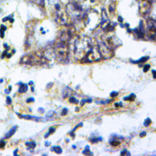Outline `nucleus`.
Listing matches in <instances>:
<instances>
[{"label": "nucleus", "mask_w": 156, "mask_h": 156, "mask_svg": "<svg viewBox=\"0 0 156 156\" xmlns=\"http://www.w3.org/2000/svg\"><path fill=\"white\" fill-rule=\"evenodd\" d=\"M7 30V27L3 25H2L0 28V36L2 38H3L4 37V33Z\"/></svg>", "instance_id": "nucleus-11"}, {"label": "nucleus", "mask_w": 156, "mask_h": 156, "mask_svg": "<svg viewBox=\"0 0 156 156\" xmlns=\"http://www.w3.org/2000/svg\"><path fill=\"white\" fill-rule=\"evenodd\" d=\"M30 1L35 5L43 8L45 6V0H30Z\"/></svg>", "instance_id": "nucleus-8"}, {"label": "nucleus", "mask_w": 156, "mask_h": 156, "mask_svg": "<svg viewBox=\"0 0 156 156\" xmlns=\"http://www.w3.org/2000/svg\"><path fill=\"white\" fill-rule=\"evenodd\" d=\"M127 151L126 150H124L123 151L121 152V155H125L126 153L127 155Z\"/></svg>", "instance_id": "nucleus-23"}, {"label": "nucleus", "mask_w": 156, "mask_h": 156, "mask_svg": "<svg viewBox=\"0 0 156 156\" xmlns=\"http://www.w3.org/2000/svg\"><path fill=\"white\" fill-rule=\"evenodd\" d=\"M89 1L92 4H95L96 3L99 2L100 0H90Z\"/></svg>", "instance_id": "nucleus-20"}, {"label": "nucleus", "mask_w": 156, "mask_h": 156, "mask_svg": "<svg viewBox=\"0 0 156 156\" xmlns=\"http://www.w3.org/2000/svg\"><path fill=\"white\" fill-rule=\"evenodd\" d=\"M148 59V57H143V58H141L139 60L137 61H135V62H132L133 63H143L144 62H146L147 60Z\"/></svg>", "instance_id": "nucleus-12"}, {"label": "nucleus", "mask_w": 156, "mask_h": 156, "mask_svg": "<svg viewBox=\"0 0 156 156\" xmlns=\"http://www.w3.org/2000/svg\"><path fill=\"white\" fill-rule=\"evenodd\" d=\"M109 143L111 144V145L114 146V147L119 146L120 143V141L118 140L117 139H116L115 138L112 139V140L109 141Z\"/></svg>", "instance_id": "nucleus-10"}, {"label": "nucleus", "mask_w": 156, "mask_h": 156, "mask_svg": "<svg viewBox=\"0 0 156 156\" xmlns=\"http://www.w3.org/2000/svg\"><path fill=\"white\" fill-rule=\"evenodd\" d=\"M12 20H13V18L12 17L11 15H10V16H9V17H7L6 18L3 19V21L6 22L8 20H9L10 22L12 23Z\"/></svg>", "instance_id": "nucleus-16"}, {"label": "nucleus", "mask_w": 156, "mask_h": 156, "mask_svg": "<svg viewBox=\"0 0 156 156\" xmlns=\"http://www.w3.org/2000/svg\"><path fill=\"white\" fill-rule=\"evenodd\" d=\"M1 11V9H0V12Z\"/></svg>", "instance_id": "nucleus-27"}, {"label": "nucleus", "mask_w": 156, "mask_h": 156, "mask_svg": "<svg viewBox=\"0 0 156 156\" xmlns=\"http://www.w3.org/2000/svg\"><path fill=\"white\" fill-rule=\"evenodd\" d=\"M49 9L55 21L60 25L67 24L69 17L62 0H48Z\"/></svg>", "instance_id": "nucleus-2"}, {"label": "nucleus", "mask_w": 156, "mask_h": 156, "mask_svg": "<svg viewBox=\"0 0 156 156\" xmlns=\"http://www.w3.org/2000/svg\"><path fill=\"white\" fill-rule=\"evenodd\" d=\"M69 102L71 103H72V104H76V105L79 103V101L76 100L74 97L70 98V99H69Z\"/></svg>", "instance_id": "nucleus-15"}, {"label": "nucleus", "mask_w": 156, "mask_h": 156, "mask_svg": "<svg viewBox=\"0 0 156 156\" xmlns=\"http://www.w3.org/2000/svg\"><path fill=\"white\" fill-rule=\"evenodd\" d=\"M136 98V95L134 94H131L129 96L124 98L125 101H134Z\"/></svg>", "instance_id": "nucleus-9"}, {"label": "nucleus", "mask_w": 156, "mask_h": 156, "mask_svg": "<svg viewBox=\"0 0 156 156\" xmlns=\"http://www.w3.org/2000/svg\"><path fill=\"white\" fill-rule=\"evenodd\" d=\"M146 133L145 132V131H143L142 133H140V136L141 138L144 137L146 136Z\"/></svg>", "instance_id": "nucleus-22"}, {"label": "nucleus", "mask_w": 156, "mask_h": 156, "mask_svg": "<svg viewBox=\"0 0 156 156\" xmlns=\"http://www.w3.org/2000/svg\"><path fill=\"white\" fill-rule=\"evenodd\" d=\"M83 154H85V155H90V153H91V152L90 151V150H89V146H86L85 149L83 151Z\"/></svg>", "instance_id": "nucleus-14"}, {"label": "nucleus", "mask_w": 156, "mask_h": 156, "mask_svg": "<svg viewBox=\"0 0 156 156\" xmlns=\"http://www.w3.org/2000/svg\"><path fill=\"white\" fill-rule=\"evenodd\" d=\"M152 73L153 74V78L155 79V78H156V74H155V73H156V71H155V70H152Z\"/></svg>", "instance_id": "nucleus-24"}, {"label": "nucleus", "mask_w": 156, "mask_h": 156, "mask_svg": "<svg viewBox=\"0 0 156 156\" xmlns=\"http://www.w3.org/2000/svg\"><path fill=\"white\" fill-rule=\"evenodd\" d=\"M118 93L115 91H113L112 93L110 94V96L112 98L115 97L117 96L118 95Z\"/></svg>", "instance_id": "nucleus-19"}, {"label": "nucleus", "mask_w": 156, "mask_h": 156, "mask_svg": "<svg viewBox=\"0 0 156 156\" xmlns=\"http://www.w3.org/2000/svg\"><path fill=\"white\" fill-rule=\"evenodd\" d=\"M94 46L89 37L86 36H80L76 39L74 47V55L76 60L85 62L91 51Z\"/></svg>", "instance_id": "nucleus-1"}, {"label": "nucleus", "mask_w": 156, "mask_h": 156, "mask_svg": "<svg viewBox=\"0 0 156 156\" xmlns=\"http://www.w3.org/2000/svg\"><path fill=\"white\" fill-rule=\"evenodd\" d=\"M102 138L101 137H98L97 139L94 138L93 139L91 140V142L93 143H96L98 141H102Z\"/></svg>", "instance_id": "nucleus-18"}, {"label": "nucleus", "mask_w": 156, "mask_h": 156, "mask_svg": "<svg viewBox=\"0 0 156 156\" xmlns=\"http://www.w3.org/2000/svg\"><path fill=\"white\" fill-rule=\"evenodd\" d=\"M73 148L74 149H75L76 148V146H73Z\"/></svg>", "instance_id": "nucleus-26"}, {"label": "nucleus", "mask_w": 156, "mask_h": 156, "mask_svg": "<svg viewBox=\"0 0 156 156\" xmlns=\"http://www.w3.org/2000/svg\"><path fill=\"white\" fill-rule=\"evenodd\" d=\"M100 24L101 28L107 32L112 31V30L114 29V26L112 25L111 22L108 20L106 12L105 10L102 11V12Z\"/></svg>", "instance_id": "nucleus-6"}, {"label": "nucleus", "mask_w": 156, "mask_h": 156, "mask_svg": "<svg viewBox=\"0 0 156 156\" xmlns=\"http://www.w3.org/2000/svg\"><path fill=\"white\" fill-rule=\"evenodd\" d=\"M151 123V121L150 119L148 118L147 119H145V121H144V125L145 126L148 127L150 126Z\"/></svg>", "instance_id": "nucleus-13"}, {"label": "nucleus", "mask_w": 156, "mask_h": 156, "mask_svg": "<svg viewBox=\"0 0 156 156\" xmlns=\"http://www.w3.org/2000/svg\"><path fill=\"white\" fill-rule=\"evenodd\" d=\"M101 40L102 41L100 43L113 51L114 49L121 44L119 40L114 35H104L102 37Z\"/></svg>", "instance_id": "nucleus-5"}, {"label": "nucleus", "mask_w": 156, "mask_h": 156, "mask_svg": "<svg viewBox=\"0 0 156 156\" xmlns=\"http://www.w3.org/2000/svg\"><path fill=\"white\" fill-rule=\"evenodd\" d=\"M54 52L59 62L66 63L69 61V44L59 41L55 46Z\"/></svg>", "instance_id": "nucleus-4"}, {"label": "nucleus", "mask_w": 156, "mask_h": 156, "mask_svg": "<svg viewBox=\"0 0 156 156\" xmlns=\"http://www.w3.org/2000/svg\"><path fill=\"white\" fill-rule=\"evenodd\" d=\"M67 111H68L67 109H66V108H64V109H63V110L62 114V115H66V114H67Z\"/></svg>", "instance_id": "nucleus-21"}, {"label": "nucleus", "mask_w": 156, "mask_h": 156, "mask_svg": "<svg viewBox=\"0 0 156 156\" xmlns=\"http://www.w3.org/2000/svg\"><path fill=\"white\" fill-rule=\"evenodd\" d=\"M66 10L69 18L76 21L83 19L84 12L83 6L79 2L75 0L70 2L66 6Z\"/></svg>", "instance_id": "nucleus-3"}, {"label": "nucleus", "mask_w": 156, "mask_h": 156, "mask_svg": "<svg viewBox=\"0 0 156 156\" xmlns=\"http://www.w3.org/2000/svg\"><path fill=\"white\" fill-rule=\"evenodd\" d=\"M147 34L151 39L154 40L156 37V23L153 20H149L147 22Z\"/></svg>", "instance_id": "nucleus-7"}, {"label": "nucleus", "mask_w": 156, "mask_h": 156, "mask_svg": "<svg viewBox=\"0 0 156 156\" xmlns=\"http://www.w3.org/2000/svg\"><path fill=\"white\" fill-rule=\"evenodd\" d=\"M151 66L150 65L147 64L144 66V68H143V72L144 73H147L149 70Z\"/></svg>", "instance_id": "nucleus-17"}, {"label": "nucleus", "mask_w": 156, "mask_h": 156, "mask_svg": "<svg viewBox=\"0 0 156 156\" xmlns=\"http://www.w3.org/2000/svg\"><path fill=\"white\" fill-rule=\"evenodd\" d=\"M100 104H102V105H105V102L104 101H101L100 102Z\"/></svg>", "instance_id": "nucleus-25"}]
</instances>
